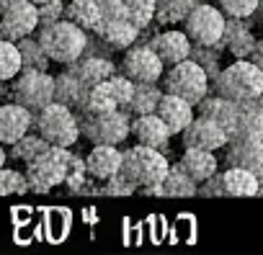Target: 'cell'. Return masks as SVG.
Segmentation results:
<instances>
[{
    "mask_svg": "<svg viewBox=\"0 0 263 255\" xmlns=\"http://www.w3.org/2000/svg\"><path fill=\"white\" fill-rule=\"evenodd\" d=\"M39 42H42V47H44V52L49 54L52 62L72 65L88 49V31L80 29L78 24L62 18V21L47 26V29H39Z\"/></svg>",
    "mask_w": 263,
    "mask_h": 255,
    "instance_id": "cell-1",
    "label": "cell"
},
{
    "mask_svg": "<svg viewBox=\"0 0 263 255\" xmlns=\"http://www.w3.org/2000/svg\"><path fill=\"white\" fill-rule=\"evenodd\" d=\"M214 93L240 103L263 93V70L253 60H235L232 65L222 67L217 80L212 83Z\"/></svg>",
    "mask_w": 263,
    "mask_h": 255,
    "instance_id": "cell-2",
    "label": "cell"
},
{
    "mask_svg": "<svg viewBox=\"0 0 263 255\" xmlns=\"http://www.w3.org/2000/svg\"><path fill=\"white\" fill-rule=\"evenodd\" d=\"M34 126L49 145H57V147H72L83 134L75 108L60 101H52L39 113H34Z\"/></svg>",
    "mask_w": 263,
    "mask_h": 255,
    "instance_id": "cell-3",
    "label": "cell"
},
{
    "mask_svg": "<svg viewBox=\"0 0 263 255\" xmlns=\"http://www.w3.org/2000/svg\"><path fill=\"white\" fill-rule=\"evenodd\" d=\"M78 119H80L83 137L93 145H121L132 134V116L124 108H114L103 113L80 111Z\"/></svg>",
    "mask_w": 263,
    "mask_h": 255,
    "instance_id": "cell-4",
    "label": "cell"
},
{
    "mask_svg": "<svg viewBox=\"0 0 263 255\" xmlns=\"http://www.w3.org/2000/svg\"><path fill=\"white\" fill-rule=\"evenodd\" d=\"M70 147H57L52 145L44 150L36 160L26 163V178H29V191L34 193H49L52 188L62 186L67 181L70 170Z\"/></svg>",
    "mask_w": 263,
    "mask_h": 255,
    "instance_id": "cell-5",
    "label": "cell"
},
{
    "mask_svg": "<svg viewBox=\"0 0 263 255\" xmlns=\"http://www.w3.org/2000/svg\"><path fill=\"white\" fill-rule=\"evenodd\" d=\"M121 170L135 181L140 188L145 186H155V183H163L168 170H171V163L165 160V152L163 150H155V147H147V145H135L124 150V163H121Z\"/></svg>",
    "mask_w": 263,
    "mask_h": 255,
    "instance_id": "cell-6",
    "label": "cell"
},
{
    "mask_svg": "<svg viewBox=\"0 0 263 255\" xmlns=\"http://www.w3.org/2000/svg\"><path fill=\"white\" fill-rule=\"evenodd\" d=\"M209 83L212 80H209L206 70L196 60L189 57V60L168 67V72L163 77V90L173 93V95H181V98H186L189 103L196 106L199 101H204L209 95V88H212Z\"/></svg>",
    "mask_w": 263,
    "mask_h": 255,
    "instance_id": "cell-7",
    "label": "cell"
},
{
    "mask_svg": "<svg viewBox=\"0 0 263 255\" xmlns=\"http://www.w3.org/2000/svg\"><path fill=\"white\" fill-rule=\"evenodd\" d=\"M11 95L31 113H39L54 101V75H49L47 70H21L13 77Z\"/></svg>",
    "mask_w": 263,
    "mask_h": 255,
    "instance_id": "cell-8",
    "label": "cell"
},
{
    "mask_svg": "<svg viewBox=\"0 0 263 255\" xmlns=\"http://www.w3.org/2000/svg\"><path fill=\"white\" fill-rule=\"evenodd\" d=\"M224 26H227L224 11L209 3H199L183 21V31L199 47H217L224 36Z\"/></svg>",
    "mask_w": 263,
    "mask_h": 255,
    "instance_id": "cell-9",
    "label": "cell"
},
{
    "mask_svg": "<svg viewBox=\"0 0 263 255\" xmlns=\"http://www.w3.org/2000/svg\"><path fill=\"white\" fill-rule=\"evenodd\" d=\"M39 29V6L31 0H13V3L0 13V39L18 42L31 36Z\"/></svg>",
    "mask_w": 263,
    "mask_h": 255,
    "instance_id": "cell-10",
    "label": "cell"
},
{
    "mask_svg": "<svg viewBox=\"0 0 263 255\" xmlns=\"http://www.w3.org/2000/svg\"><path fill=\"white\" fill-rule=\"evenodd\" d=\"M163 67H165V62L150 44H142V47L132 44L121 60L124 75L132 77L135 83H158L163 77Z\"/></svg>",
    "mask_w": 263,
    "mask_h": 255,
    "instance_id": "cell-11",
    "label": "cell"
},
{
    "mask_svg": "<svg viewBox=\"0 0 263 255\" xmlns=\"http://www.w3.org/2000/svg\"><path fill=\"white\" fill-rule=\"evenodd\" d=\"M183 137V147H204V150H224V145L230 142V134L222 129L219 124H214L206 116H194V121L181 132Z\"/></svg>",
    "mask_w": 263,
    "mask_h": 255,
    "instance_id": "cell-12",
    "label": "cell"
},
{
    "mask_svg": "<svg viewBox=\"0 0 263 255\" xmlns=\"http://www.w3.org/2000/svg\"><path fill=\"white\" fill-rule=\"evenodd\" d=\"M34 126V113L21 103H0V142L16 145L21 137H26Z\"/></svg>",
    "mask_w": 263,
    "mask_h": 255,
    "instance_id": "cell-13",
    "label": "cell"
},
{
    "mask_svg": "<svg viewBox=\"0 0 263 255\" xmlns=\"http://www.w3.org/2000/svg\"><path fill=\"white\" fill-rule=\"evenodd\" d=\"M132 134L140 145H147V147H155V150H168V142L173 137V132L168 129V124L163 121V116L155 111V113H140L132 119Z\"/></svg>",
    "mask_w": 263,
    "mask_h": 255,
    "instance_id": "cell-14",
    "label": "cell"
},
{
    "mask_svg": "<svg viewBox=\"0 0 263 255\" xmlns=\"http://www.w3.org/2000/svg\"><path fill=\"white\" fill-rule=\"evenodd\" d=\"M150 47L160 54V60L165 62V67H173L183 60L191 57V49H194V42L189 39L186 31H176V29H168V31H160L150 39Z\"/></svg>",
    "mask_w": 263,
    "mask_h": 255,
    "instance_id": "cell-15",
    "label": "cell"
},
{
    "mask_svg": "<svg viewBox=\"0 0 263 255\" xmlns=\"http://www.w3.org/2000/svg\"><path fill=\"white\" fill-rule=\"evenodd\" d=\"M67 70L80 80L85 98H88L90 88H96L98 83H103V80H108V77L116 75V65H114L111 60H106V57H98V54L80 57V60H75L72 65H67Z\"/></svg>",
    "mask_w": 263,
    "mask_h": 255,
    "instance_id": "cell-16",
    "label": "cell"
},
{
    "mask_svg": "<svg viewBox=\"0 0 263 255\" xmlns=\"http://www.w3.org/2000/svg\"><path fill=\"white\" fill-rule=\"evenodd\" d=\"M224 160L235 168L260 170L263 168V140L255 137H230L224 145Z\"/></svg>",
    "mask_w": 263,
    "mask_h": 255,
    "instance_id": "cell-17",
    "label": "cell"
},
{
    "mask_svg": "<svg viewBox=\"0 0 263 255\" xmlns=\"http://www.w3.org/2000/svg\"><path fill=\"white\" fill-rule=\"evenodd\" d=\"M121 163H124V152L119 150V145H93V150L85 158L90 178L101 183L116 175L121 170Z\"/></svg>",
    "mask_w": 263,
    "mask_h": 255,
    "instance_id": "cell-18",
    "label": "cell"
},
{
    "mask_svg": "<svg viewBox=\"0 0 263 255\" xmlns=\"http://www.w3.org/2000/svg\"><path fill=\"white\" fill-rule=\"evenodd\" d=\"M248 18H227V26H224V36H222V42L217 44L219 49H230V54L235 57V60H250V54H253V49H255V36H253V31L248 29V24H245Z\"/></svg>",
    "mask_w": 263,
    "mask_h": 255,
    "instance_id": "cell-19",
    "label": "cell"
},
{
    "mask_svg": "<svg viewBox=\"0 0 263 255\" xmlns=\"http://www.w3.org/2000/svg\"><path fill=\"white\" fill-rule=\"evenodd\" d=\"M230 137H255L263 140V93L237 103V124Z\"/></svg>",
    "mask_w": 263,
    "mask_h": 255,
    "instance_id": "cell-20",
    "label": "cell"
},
{
    "mask_svg": "<svg viewBox=\"0 0 263 255\" xmlns=\"http://www.w3.org/2000/svg\"><path fill=\"white\" fill-rule=\"evenodd\" d=\"M158 113L163 116V121L168 124V129H171L173 134H181L186 126L194 121V116H196V106L189 103V101L181 98V95L163 93L160 106H158Z\"/></svg>",
    "mask_w": 263,
    "mask_h": 255,
    "instance_id": "cell-21",
    "label": "cell"
},
{
    "mask_svg": "<svg viewBox=\"0 0 263 255\" xmlns=\"http://www.w3.org/2000/svg\"><path fill=\"white\" fill-rule=\"evenodd\" d=\"M93 34H96L106 47H111V49H129L132 44L140 39L142 31L132 24L129 18H114V21H101Z\"/></svg>",
    "mask_w": 263,
    "mask_h": 255,
    "instance_id": "cell-22",
    "label": "cell"
},
{
    "mask_svg": "<svg viewBox=\"0 0 263 255\" xmlns=\"http://www.w3.org/2000/svg\"><path fill=\"white\" fill-rule=\"evenodd\" d=\"M196 113L212 119L214 124H219L227 134H232L235 124H237V103L224 98V95H219V93L206 95L204 101H199L196 103Z\"/></svg>",
    "mask_w": 263,
    "mask_h": 255,
    "instance_id": "cell-23",
    "label": "cell"
},
{
    "mask_svg": "<svg viewBox=\"0 0 263 255\" xmlns=\"http://www.w3.org/2000/svg\"><path fill=\"white\" fill-rule=\"evenodd\" d=\"M222 196H235V199L258 196V175H255V170L227 165V170L222 173Z\"/></svg>",
    "mask_w": 263,
    "mask_h": 255,
    "instance_id": "cell-24",
    "label": "cell"
},
{
    "mask_svg": "<svg viewBox=\"0 0 263 255\" xmlns=\"http://www.w3.org/2000/svg\"><path fill=\"white\" fill-rule=\"evenodd\" d=\"M181 168H183L196 183H204L206 178H212V175L217 173V158H214L212 150H204V147H183Z\"/></svg>",
    "mask_w": 263,
    "mask_h": 255,
    "instance_id": "cell-25",
    "label": "cell"
},
{
    "mask_svg": "<svg viewBox=\"0 0 263 255\" xmlns=\"http://www.w3.org/2000/svg\"><path fill=\"white\" fill-rule=\"evenodd\" d=\"M54 101H60V103L75 108V111H83V108H85L83 85H80V80H78L70 70L54 75Z\"/></svg>",
    "mask_w": 263,
    "mask_h": 255,
    "instance_id": "cell-26",
    "label": "cell"
},
{
    "mask_svg": "<svg viewBox=\"0 0 263 255\" xmlns=\"http://www.w3.org/2000/svg\"><path fill=\"white\" fill-rule=\"evenodd\" d=\"M163 193L171 199H191V196H199V183L181 168V163H176V165H171V170L163 181Z\"/></svg>",
    "mask_w": 263,
    "mask_h": 255,
    "instance_id": "cell-27",
    "label": "cell"
},
{
    "mask_svg": "<svg viewBox=\"0 0 263 255\" xmlns=\"http://www.w3.org/2000/svg\"><path fill=\"white\" fill-rule=\"evenodd\" d=\"M155 21L163 26H176L189 18V13L199 6V0H155Z\"/></svg>",
    "mask_w": 263,
    "mask_h": 255,
    "instance_id": "cell-28",
    "label": "cell"
},
{
    "mask_svg": "<svg viewBox=\"0 0 263 255\" xmlns=\"http://www.w3.org/2000/svg\"><path fill=\"white\" fill-rule=\"evenodd\" d=\"M65 18L78 24L85 31H96L101 24V8L96 6V0H70V6L65 8Z\"/></svg>",
    "mask_w": 263,
    "mask_h": 255,
    "instance_id": "cell-29",
    "label": "cell"
},
{
    "mask_svg": "<svg viewBox=\"0 0 263 255\" xmlns=\"http://www.w3.org/2000/svg\"><path fill=\"white\" fill-rule=\"evenodd\" d=\"M163 93L165 90H160L158 83H135V95H132V103H129V113H135V116L155 113Z\"/></svg>",
    "mask_w": 263,
    "mask_h": 255,
    "instance_id": "cell-30",
    "label": "cell"
},
{
    "mask_svg": "<svg viewBox=\"0 0 263 255\" xmlns=\"http://www.w3.org/2000/svg\"><path fill=\"white\" fill-rule=\"evenodd\" d=\"M21 70H24V60H21L18 42L0 39V83L13 80Z\"/></svg>",
    "mask_w": 263,
    "mask_h": 255,
    "instance_id": "cell-31",
    "label": "cell"
},
{
    "mask_svg": "<svg viewBox=\"0 0 263 255\" xmlns=\"http://www.w3.org/2000/svg\"><path fill=\"white\" fill-rule=\"evenodd\" d=\"M18 49H21V60H24V70H47L49 67V54L44 52L39 36H24L18 39Z\"/></svg>",
    "mask_w": 263,
    "mask_h": 255,
    "instance_id": "cell-32",
    "label": "cell"
},
{
    "mask_svg": "<svg viewBox=\"0 0 263 255\" xmlns=\"http://www.w3.org/2000/svg\"><path fill=\"white\" fill-rule=\"evenodd\" d=\"M49 147H52V145H49L39 132H36V134H31V132H29V134H26V137H21L16 145H11V155H13L18 163H24V165H26V163L36 160V158H39L44 150H49Z\"/></svg>",
    "mask_w": 263,
    "mask_h": 255,
    "instance_id": "cell-33",
    "label": "cell"
},
{
    "mask_svg": "<svg viewBox=\"0 0 263 255\" xmlns=\"http://www.w3.org/2000/svg\"><path fill=\"white\" fill-rule=\"evenodd\" d=\"M119 108V101L114 95V88L108 80L98 83L96 88H90L88 98H85V108L83 111H90V113H103V111H114Z\"/></svg>",
    "mask_w": 263,
    "mask_h": 255,
    "instance_id": "cell-34",
    "label": "cell"
},
{
    "mask_svg": "<svg viewBox=\"0 0 263 255\" xmlns=\"http://www.w3.org/2000/svg\"><path fill=\"white\" fill-rule=\"evenodd\" d=\"M126 6V18L135 24L140 31H145L155 21V0H124Z\"/></svg>",
    "mask_w": 263,
    "mask_h": 255,
    "instance_id": "cell-35",
    "label": "cell"
},
{
    "mask_svg": "<svg viewBox=\"0 0 263 255\" xmlns=\"http://www.w3.org/2000/svg\"><path fill=\"white\" fill-rule=\"evenodd\" d=\"M29 191V178L26 173H18L13 168H0V196H13V193H26Z\"/></svg>",
    "mask_w": 263,
    "mask_h": 255,
    "instance_id": "cell-36",
    "label": "cell"
},
{
    "mask_svg": "<svg viewBox=\"0 0 263 255\" xmlns=\"http://www.w3.org/2000/svg\"><path fill=\"white\" fill-rule=\"evenodd\" d=\"M191 60H196V62L206 70V75H209L212 83H214L217 75L222 72V67H219V47H199V44H194Z\"/></svg>",
    "mask_w": 263,
    "mask_h": 255,
    "instance_id": "cell-37",
    "label": "cell"
},
{
    "mask_svg": "<svg viewBox=\"0 0 263 255\" xmlns=\"http://www.w3.org/2000/svg\"><path fill=\"white\" fill-rule=\"evenodd\" d=\"M106 186H101V193H106V196H132V193H137L140 191V186L132 181L124 170H119L116 175H111L108 181H103Z\"/></svg>",
    "mask_w": 263,
    "mask_h": 255,
    "instance_id": "cell-38",
    "label": "cell"
},
{
    "mask_svg": "<svg viewBox=\"0 0 263 255\" xmlns=\"http://www.w3.org/2000/svg\"><path fill=\"white\" fill-rule=\"evenodd\" d=\"M227 18H250L258 11V0H217Z\"/></svg>",
    "mask_w": 263,
    "mask_h": 255,
    "instance_id": "cell-39",
    "label": "cell"
},
{
    "mask_svg": "<svg viewBox=\"0 0 263 255\" xmlns=\"http://www.w3.org/2000/svg\"><path fill=\"white\" fill-rule=\"evenodd\" d=\"M111 88H114V95L119 101V108L129 111V103H132V95H135V80L126 77V75H114L108 77Z\"/></svg>",
    "mask_w": 263,
    "mask_h": 255,
    "instance_id": "cell-40",
    "label": "cell"
},
{
    "mask_svg": "<svg viewBox=\"0 0 263 255\" xmlns=\"http://www.w3.org/2000/svg\"><path fill=\"white\" fill-rule=\"evenodd\" d=\"M65 8L67 6L62 3V0H49V3L39 6V29H47V26L62 21L65 18Z\"/></svg>",
    "mask_w": 263,
    "mask_h": 255,
    "instance_id": "cell-41",
    "label": "cell"
},
{
    "mask_svg": "<svg viewBox=\"0 0 263 255\" xmlns=\"http://www.w3.org/2000/svg\"><path fill=\"white\" fill-rule=\"evenodd\" d=\"M96 6L101 8V21H114V18H126V6L124 0H96Z\"/></svg>",
    "mask_w": 263,
    "mask_h": 255,
    "instance_id": "cell-42",
    "label": "cell"
},
{
    "mask_svg": "<svg viewBox=\"0 0 263 255\" xmlns=\"http://www.w3.org/2000/svg\"><path fill=\"white\" fill-rule=\"evenodd\" d=\"M199 196H206V199L222 196V173H214L212 178H206L204 183H199Z\"/></svg>",
    "mask_w": 263,
    "mask_h": 255,
    "instance_id": "cell-43",
    "label": "cell"
},
{
    "mask_svg": "<svg viewBox=\"0 0 263 255\" xmlns=\"http://www.w3.org/2000/svg\"><path fill=\"white\" fill-rule=\"evenodd\" d=\"M250 60H253V62H255V65L263 70V39H258V42H255V49H253Z\"/></svg>",
    "mask_w": 263,
    "mask_h": 255,
    "instance_id": "cell-44",
    "label": "cell"
},
{
    "mask_svg": "<svg viewBox=\"0 0 263 255\" xmlns=\"http://www.w3.org/2000/svg\"><path fill=\"white\" fill-rule=\"evenodd\" d=\"M255 175H258V196H263V168L255 170Z\"/></svg>",
    "mask_w": 263,
    "mask_h": 255,
    "instance_id": "cell-45",
    "label": "cell"
},
{
    "mask_svg": "<svg viewBox=\"0 0 263 255\" xmlns=\"http://www.w3.org/2000/svg\"><path fill=\"white\" fill-rule=\"evenodd\" d=\"M6 160H8V152H6V145H3V142H0V168H3V165H6Z\"/></svg>",
    "mask_w": 263,
    "mask_h": 255,
    "instance_id": "cell-46",
    "label": "cell"
},
{
    "mask_svg": "<svg viewBox=\"0 0 263 255\" xmlns=\"http://www.w3.org/2000/svg\"><path fill=\"white\" fill-rule=\"evenodd\" d=\"M253 16H258V21H263V0H258V11Z\"/></svg>",
    "mask_w": 263,
    "mask_h": 255,
    "instance_id": "cell-47",
    "label": "cell"
},
{
    "mask_svg": "<svg viewBox=\"0 0 263 255\" xmlns=\"http://www.w3.org/2000/svg\"><path fill=\"white\" fill-rule=\"evenodd\" d=\"M11 3H13V0H0V13H3V11H6Z\"/></svg>",
    "mask_w": 263,
    "mask_h": 255,
    "instance_id": "cell-48",
    "label": "cell"
},
{
    "mask_svg": "<svg viewBox=\"0 0 263 255\" xmlns=\"http://www.w3.org/2000/svg\"><path fill=\"white\" fill-rule=\"evenodd\" d=\"M34 6H44V3H49V0H31Z\"/></svg>",
    "mask_w": 263,
    "mask_h": 255,
    "instance_id": "cell-49",
    "label": "cell"
},
{
    "mask_svg": "<svg viewBox=\"0 0 263 255\" xmlns=\"http://www.w3.org/2000/svg\"><path fill=\"white\" fill-rule=\"evenodd\" d=\"M0 101H3V85H0Z\"/></svg>",
    "mask_w": 263,
    "mask_h": 255,
    "instance_id": "cell-50",
    "label": "cell"
}]
</instances>
